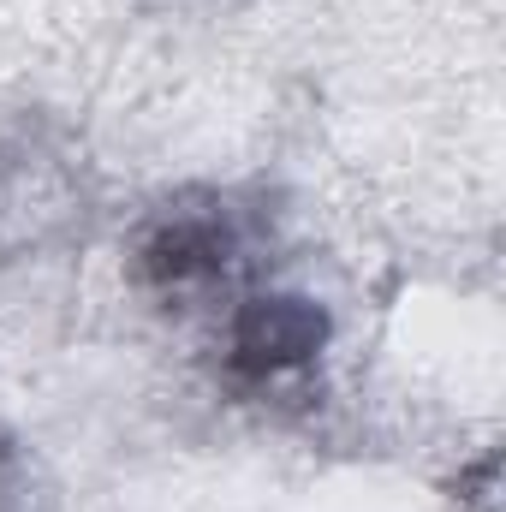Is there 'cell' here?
<instances>
[{
  "label": "cell",
  "mask_w": 506,
  "mask_h": 512,
  "mask_svg": "<svg viewBox=\"0 0 506 512\" xmlns=\"http://www.w3.org/2000/svg\"><path fill=\"white\" fill-rule=\"evenodd\" d=\"M316 340H322V322L298 298L256 304L245 316V328H239V352H251V364H292V358L316 352Z\"/></svg>",
  "instance_id": "cell-1"
}]
</instances>
